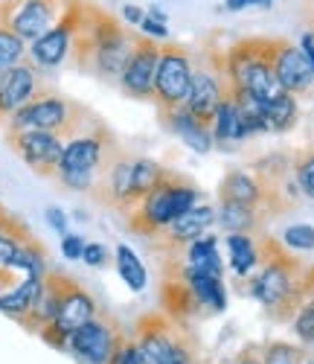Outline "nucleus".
Wrapping results in <instances>:
<instances>
[{"label":"nucleus","mask_w":314,"mask_h":364,"mask_svg":"<svg viewBox=\"0 0 314 364\" xmlns=\"http://www.w3.org/2000/svg\"><path fill=\"white\" fill-rule=\"evenodd\" d=\"M134 33L137 29L125 26L119 18H114L102 6L85 0V12H82V23L76 33L70 65L82 73L97 76L99 82L117 85L125 62H129Z\"/></svg>","instance_id":"1"},{"label":"nucleus","mask_w":314,"mask_h":364,"mask_svg":"<svg viewBox=\"0 0 314 364\" xmlns=\"http://www.w3.org/2000/svg\"><path fill=\"white\" fill-rule=\"evenodd\" d=\"M256 239H259V268L247 277L250 286L244 289V294L259 300L265 306V315L274 323H291L303 300L305 265L276 236L259 233Z\"/></svg>","instance_id":"2"},{"label":"nucleus","mask_w":314,"mask_h":364,"mask_svg":"<svg viewBox=\"0 0 314 364\" xmlns=\"http://www.w3.org/2000/svg\"><path fill=\"white\" fill-rule=\"evenodd\" d=\"M157 297H161V312H166L175 321H183V323L210 321L227 309L224 277L198 271L190 262H183L180 257L161 259Z\"/></svg>","instance_id":"3"},{"label":"nucleus","mask_w":314,"mask_h":364,"mask_svg":"<svg viewBox=\"0 0 314 364\" xmlns=\"http://www.w3.org/2000/svg\"><path fill=\"white\" fill-rule=\"evenodd\" d=\"M140 344L148 364H201L204 344L195 336L193 323L169 318L161 309L143 312L129 329Z\"/></svg>","instance_id":"4"},{"label":"nucleus","mask_w":314,"mask_h":364,"mask_svg":"<svg viewBox=\"0 0 314 364\" xmlns=\"http://www.w3.org/2000/svg\"><path fill=\"white\" fill-rule=\"evenodd\" d=\"M119 146L117 134L102 123H93L85 132L73 134L70 140H65V151H61V161L55 166L53 181L61 190L70 193H87L97 184V178L105 166V161L111 158V151Z\"/></svg>","instance_id":"5"},{"label":"nucleus","mask_w":314,"mask_h":364,"mask_svg":"<svg viewBox=\"0 0 314 364\" xmlns=\"http://www.w3.org/2000/svg\"><path fill=\"white\" fill-rule=\"evenodd\" d=\"M93 123H99V117L87 105L65 97L61 90L50 85L29 100L21 111H15L4 129L6 132H55L65 140H70L73 134L85 132Z\"/></svg>","instance_id":"6"},{"label":"nucleus","mask_w":314,"mask_h":364,"mask_svg":"<svg viewBox=\"0 0 314 364\" xmlns=\"http://www.w3.org/2000/svg\"><path fill=\"white\" fill-rule=\"evenodd\" d=\"M198 201H201V190H198L195 181L169 169V175L161 181V184L154 190H148L122 219L131 233L146 239L157 230H163L172 219L186 213V210L195 207Z\"/></svg>","instance_id":"7"},{"label":"nucleus","mask_w":314,"mask_h":364,"mask_svg":"<svg viewBox=\"0 0 314 364\" xmlns=\"http://www.w3.org/2000/svg\"><path fill=\"white\" fill-rule=\"evenodd\" d=\"M274 47L276 38L265 36L239 38L230 47H224L230 90H247L256 102H271L279 94H286L274 73Z\"/></svg>","instance_id":"8"},{"label":"nucleus","mask_w":314,"mask_h":364,"mask_svg":"<svg viewBox=\"0 0 314 364\" xmlns=\"http://www.w3.org/2000/svg\"><path fill=\"white\" fill-rule=\"evenodd\" d=\"M227 94H230V79H227L222 33H210L207 38H201V47L193 50V87L183 108L195 119H201L204 126H212V117Z\"/></svg>","instance_id":"9"},{"label":"nucleus","mask_w":314,"mask_h":364,"mask_svg":"<svg viewBox=\"0 0 314 364\" xmlns=\"http://www.w3.org/2000/svg\"><path fill=\"white\" fill-rule=\"evenodd\" d=\"M193 87V50L178 41H161V62L154 73L151 102L157 114L183 108Z\"/></svg>","instance_id":"10"},{"label":"nucleus","mask_w":314,"mask_h":364,"mask_svg":"<svg viewBox=\"0 0 314 364\" xmlns=\"http://www.w3.org/2000/svg\"><path fill=\"white\" fill-rule=\"evenodd\" d=\"M82 12H85V0H73V4L67 6V12L61 15L41 38L29 41L26 58L36 68H41L47 76L55 73V70H61L65 65H70L76 33H79V23H82Z\"/></svg>","instance_id":"11"},{"label":"nucleus","mask_w":314,"mask_h":364,"mask_svg":"<svg viewBox=\"0 0 314 364\" xmlns=\"http://www.w3.org/2000/svg\"><path fill=\"white\" fill-rule=\"evenodd\" d=\"M134 161L137 155L131 149H125L122 143L111 151V158L105 161L97 184H93L90 196L93 201H99L102 207L114 210V213L125 216L137 204L134 201Z\"/></svg>","instance_id":"12"},{"label":"nucleus","mask_w":314,"mask_h":364,"mask_svg":"<svg viewBox=\"0 0 314 364\" xmlns=\"http://www.w3.org/2000/svg\"><path fill=\"white\" fill-rule=\"evenodd\" d=\"M102 312V306H99V300L93 297L79 280H73L70 274H67V283H65V294H61V306H58V315H55V321L50 323V326H44L38 336H41V341L44 344H50V347H55V350H65L67 353V341H70V336L82 326V323H87L90 318H97Z\"/></svg>","instance_id":"13"},{"label":"nucleus","mask_w":314,"mask_h":364,"mask_svg":"<svg viewBox=\"0 0 314 364\" xmlns=\"http://www.w3.org/2000/svg\"><path fill=\"white\" fill-rule=\"evenodd\" d=\"M70 4L73 0H4L0 4V21L29 44L41 38L67 12Z\"/></svg>","instance_id":"14"},{"label":"nucleus","mask_w":314,"mask_h":364,"mask_svg":"<svg viewBox=\"0 0 314 364\" xmlns=\"http://www.w3.org/2000/svg\"><path fill=\"white\" fill-rule=\"evenodd\" d=\"M212 225H215V207L207 204V201H198L195 207L186 210V213L172 219L163 230L146 236V242L161 259L163 257H175V254H180L186 245H190V242H195L198 236L210 233Z\"/></svg>","instance_id":"15"},{"label":"nucleus","mask_w":314,"mask_h":364,"mask_svg":"<svg viewBox=\"0 0 314 364\" xmlns=\"http://www.w3.org/2000/svg\"><path fill=\"white\" fill-rule=\"evenodd\" d=\"M122 332H125L122 323L111 312L102 309L97 318H90L87 323H82L73 332L70 341H67V353L79 364H108Z\"/></svg>","instance_id":"16"},{"label":"nucleus","mask_w":314,"mask_h":364,"mask_svg":"<svg viewBox=\"0 0 314 364\" xmlns=\"http://www.w3.org/2000/svg\"><path fill=\"white\" fill-rule=\"evenodd\" d=\"M157 62H161V41L134 33L129 62H125V68L119 73V82H117L122 97L137 100V102H151Z\"/></svg>","instance_id":"17"},{"label":"nucleus","mask_w":314,"mask_h":364,"mask_svg":"<svg viewBox=\"0 0 314 364\" xmlns=\"http://www.w3.org/2000/svg\"><path fill=\"white\" fill-rule=\"evenodd\" d=\"M6 143L15 155L41 178H53L65 151V137L55 132H6Z\"/></svg>","instance_id":"18"},{"label":"nucleus","mask_w":314,"mask_h":364,"mask_svg":"<svg viewBox=\"0 0 314 364\" xmlns=\"http://www.w3.org/2000/svg\"><path fill=\"white\" fill-rule=\"evenodd\" d=\"M44 87H50V76L29 58L0 73V126H6L9 117L21 111L36 94H41Z\"/></svg>","instance_id":"19"},{"label":"nucleus","mask_w":314,"mask_h":364,"mask_svg":"<svg viewBox=\"0 0 314 364\" xmlns=\"http://www.w3.org/2000/svg\"><path fill=\"white\" fill-rule=\"evenodd\" d=\"M274 73L286 94H291L297 100H308L314 94V73H311V65H308L305 53L300 50V44H294L288 38H276Z\"/></svg>","instance_id":"20"},{"label":"nucleus","mask_w":314,"mask_h":364,"mask_svg":"<svg viewBox=\"0 0 314 364\" xmlns=\"http://www.w3.org/2000/svg\"><path fill=\"white\" fill-rule=\"evenodd\" d=\"M218 198H222V201H236V204H247V207H259L262 213L271 219L265 187H262V181L250 169H230V172H224V178L218 181Z\"/></svg>","instance_id":"21"},{"label":"nucleus","mask_w":314,"mask_h":364,"mask_svg":"<svg viewBox=\"0 0 314 364\" xmlns=\"http://www.w3.org/2000/svg\"><path fill=\"white\" fill-rule=\"evenodd\" d=\"M161 126L175 134L180 143H186L193 151H198V155H207V151L215 149L212 143V129L204 126L201 119H195L186 108H175V111H163L161 114Z\"/></svg>","instance_id":"22"},{"label":"nucleus","mask_w":314,"mask_h":364,"mask_svg":"<svg viewBox=\"0 0 314 364\" xmlns=\"http://www.w3.org/2000/svg\"><path fill=\"white\" fill-rule=\"evenodd\" d=\"M65 283H67V274H61V271L50 268V274L44 277V289H41V294L36 300L33 312L21 321V326L26 332H36V336H38L44 326H50L55 321L58 306H61V294H65Z\"/></svg>","instance_id":"23"},{"label":"nucleus","mask_w":314,"mask_h":364,"mask_svg":"<svg viewBox=\"0 0 314 364\" xmlns=\"http://www.w3.org/2000/svg\"><path fill=\"white\" fill-rule=\"evenodd\" d=\"M210 129H212V143H215V149H222V151H233V149H239L244 140H250L247 126H244V117H242V108L236 105L233 97H224V102L218 105Z\"/></svg>","instance_id":"24"},{"label":"nucleus","mask_w":314,"mask_h":364,"mask_svg":"<svg viewBox=\"0 0 314 364\" xmlns=\"http://www.w3.org/2000/svg\"><path fill=\"white\" fill-rule=\"evenodd\" d=\"M215 222L222 225L224 233H247V236H259L268 233V216L259 207H247V204H236V201H222L218 198L215 207Z\"/></svg>","instance_id":"25"},{"label":"nucleus","mask_w":314,"mask_h":364,"mask_svg":"<svg viewBox=\"0 0 314 364\" xmlns=\"http://www.w3.org/2000/svg\"><path fill=\"white\" fill-rule=\"evenodd\" d=\"M47 274H50V271H47ZM41 289H44V277H23V280H18L15 286L0 291V312H4L6 318H12L15 323H21L29 312H33Z\"/></svg>","instance_id":"26"},{"label":"nucleus","mask_w":314,"mask_h":364,"mask_svg":"<svg viewBox=\"0 0 314 364\" xmlns=\"http://www.w3.org/2000/svg\"><path fill=\"white\" fill-rule=\"evenodd\" d=\"M175 257H180L183 262H190L198 271H207V274L224 277V259H222V251H218V236L215 233L198 236L195 242H190V245Z\"/></svg>","instance_id":"27"},{"label":"nucleus","mask_w":314,"mask_h":364,"mask_svg":"<svg viewBox=\"0 0 314 364\" xmlns=\"http://www.w3.org/2000/svg\"><path fill=\"white\" fill-rule=\"evenodd\" d=\"M224 245H227V259L236 277H250L259 268V239L256 236L227 233Z\"/></svg>","instance_id":"28"},{"label":"nucleus","mask_w":314,"mask_h":364,"mask_svg":"<svg viewBox=\"0 0 314 364\" xmlns=\"http://www.w3.org/2000/svg\"><path fill=\"white\" fill-rule=\"evenodd\" d=\"M291 329L305 350H314V268H305L303 300L291 318Z\"/></svg>","instance_id":"29"},{"label":"nucleus","mask_w":314,"mask_h":364,"mask_svg":"<svg viewBox=\"0 0 314 364\" xmlns=\"http://www.w3.org/2000/svg\"><path fill=\"white\" fill-rule=\"evenodd\" d=\"M262 114H265V126L271 134H286L297 126L300 117V102L291 94H279L271 102H262Z\"/></svg>","instance_id":"30"},{"label":"nucleus","mask_w":314,"mask_h":364,"mask_svg":"<svg viewBox=\"0 0 314 364\" xmlns=\"http://www.w3.org/2000/svg\"><path fill=\"white\" fill-rule=\"evenodd\" d=\"M114 265H117L119 280L129 286L131 291H143L148 286V271H146L143 259L129 245H117L114 248Z\"/></svg>","instance_id":"31"},{"label":"nucleus","mask_w":314,"mask_h":364,"mask_svg":"<svg viewBox=\"0 0 314 364\" xmlns=\"http://www.w3.org/2000/svg\"><path fill=\"white\" fill-rule=\"evenodd\" d=\"M26 53H29V44L0 21V73L26 62Z\"/></svg>","instance_id":"32"},{"label":"nucleus","mask_w":314,"mask_h":364,"mask_svg":"<svg viewBox=\"0 0 314 364\" xmlns=\"http://www.w3.org/2000/svg\"><path fill=\"white\" fill-rule=\"evenodd\" d=\"M26 239H33V233H29V228L15 216V222L9 225V228H4L0 230V274L9 268V262H12V257L18 254V248L23 245Z\"/></svg>","instance_id":"33"},{"label":"nucleus","mask_w":314,"mask_h":364,"mask_svg":"<svg viewBox=\"0 0 314 364\" xmlns=\"http://www.w3.org/2000/svg\"><path fill=\"white\" fill-rule=\"evenodd\" d=\"M291 166H294V178L303 198L314 201V146L291 151Z\"/></svg>","instance_id":"34"},{"label":"nucleus","mask_w":314,"mask_h":364,"mask_svg":"<svg viewBox=\"0 0 314 364\" xmlns=\"http://www.w3.org/2000/svg\"><path fill=\"white\" fill-rule=\"evenodd\" d=\"M308 350L291 341H262V361L265 364H303Z\"/></svg>","instance_id":"35"},{"label":"nucleus","mask_w":314,"mask_h":364,"mask_svg":"<svg viewBox=\"0 0 314 364\" xmlns=\"http://www.w3.org/2000/svg\"><path fill=\"white\" fill-rule=\"evenodd\" d=\"M108 364H148V361H146L140 344L134 341V336L125 329L122 336H119V341H117V347H114V353H111V361Z\"/></svg>","instance_id":"36"},{"label":"nucleus","mask_w":314,"mask_h":364,"mask_svg":"<svg viewBox=\"0 0 314 364\" xmlns=\"http://www.w3.org/2000/svg\"><path fill=\"white\" fill-rule=\"evenodd\" d=\"M282 245L288 251H314V228L311 225H291L282 230Z\"/></svg>","instance_id":"37"},{"label":"nucleus","mask_w":314,"mask_h":364,"mask_svg":"<svg viewBox=\"0 0 314 364\" xmlns=\"http://www.w3.org/2000/svg\"><path fill=\"white\" fill-rule=\"evenodd\" d=\"M82 262H85V265H90V268H105L108 262H114V254L102 245V242H85Z\"/></svg>","instance_id":"38"},{"label":"nucleus","mask_w":314,"mask_h":364,"mask_svg":"<svg viewBox=\"0 0 314 364\" xmlns=\"http://www.w3.org/2000/svg\"><path fill=\"white\" fill-rule=\"evenodd\" d=\"M82 251H85V236L70 233V230L61 236V257H65V259L76 262V259H82Z\"/></svg>","instance_id":"39"},{"label":"nucleus","mask_w":314,"mask_h":364,"mask_svg":"<svg viewBox=\"0 0 314 364\" xmlns=\"http://www.w3.org/2000/svg\"><path fill=\"white\" fill-rule=\"evenodd\" d=\"M137 33L140 36H148V38H154V41H169V26L163 23V21H154V18H143V23L137 26Z\"/></svg>","instance_id":"40"},{"label":"nucleus","mask_w":314,"mask_h":364,"mask_svg":"<svg viewBox=\"0 0 314 364\" xmlns=\"http://www.w3.org/2000/svg\"><path fill=\"white\" fill-rule=\"evenodd\" d=\"M44 219H47V225L58 233V236H65L67 230H70V222H67V213L61 207H47L44 210Z\"/></svg>","instance_id":"41"},{"label":"nucleus","mask_w":314,"mask_h":364,"mask_svg":"<svg viewBox=\"0 0 314 364\" xmlns=\"http://www.w3.org/2000/svg\"><path fill=\"white\" fill-rule=\"evenodd\" d=\"M230 364H265L262 361V344H244Z\"/></svg>","instance_id":"42"},{"label":"nucleus","mask_w":314,"mask_h":364,"mask_svg":"<svg viewBox=\"0 0 314 364\" xmlns=\"http://www.w3.org/2000/svg\"><path fill=\"white\" fill-rule=\"evenodd\" d=\"M143 18H146V9H140L137 4H125V6H122V23H125V26L137 29V26L143 23Z\"/></svg>","instance_id":"43"},{"label":"nucleus","mask_w":314,"mask_h":364,"mask_svg":"<svg viewBox=\"0 0 314 364\" xmlns=\"http://www.w3.org/2000/svg\"><path fill=\"white\" fill-rule=\"evenodd\" d=\"M274 0H224V9L230 12H242V9H250V6H271Z\"/></svg>","instance_id":"44"},{"label":"nucleus","mask_w":314,"mask_h":364,"mask_svg":"<svg viewBox=\"0 0 314 364\" xmlns=\"http://www.w3.org/2000/svg\"><path fill=\"white\" fill-rule=\"evenodd\" d=\"M300 50L305 53L308 65H311V73H314V33H311V29H308V33H303V38H300Z\"/></svg>","instance_id":"45"},{"label":"nucleus","mask_w":314,"mask_h":364,"mask_svg":"<svg viewBox=\"0 0 314 364\" xmlns=\"http://www.w3.org/2000/svg\"><path fill=\"white\" fill-rule=\"evenodd\" d=\"M146 15H148V18H154V21H163V23H169V18H166V12H163L161 6H148V9H146Z\"/></svg>","instance_id":"46"},{"label":"nucleus","mask_w":314,"mask_h":364,"mask_svg":"<svg viewBox=\"0 0 314 364\" xmlns=\"http://www.w3.org/2000/svg\"><path fill=\"white\" fill-rule=\"evenodd\" d=\"M12 222H15V216L9 213V210H6L4 204H0V230H4V228H9Z\"/></svg>","instance_id":"47"},{"label":"nucleus","mask_w":314,"mask_h":364,"mask_svg":"<svg viewBox=\"0 0 314 364\" xmlns=\"http://www.w3.org/2000/svg\"><path fill=\"white\" fill-rule=\"evenodd\" d=\"M303 364H314V353H308V355L303 358Z\"/></svg>","instance_id":"48"},{"label":"nucleus","mask_w":314,"mask_h":364,"mask_svg":"<svg viewBox=\"0 0 314 364\" xmlns=\"http://www.w3.org/2000/svg\"><path fill=\"white\" fill-rule=\"evenodd\" d=\"M201 364H218V361H210V358H204V361H201Z\"/></svg>","instance_id":"49"}]
</instances>
